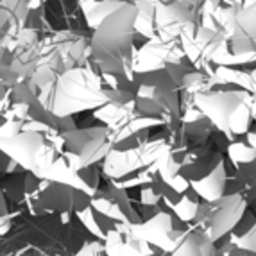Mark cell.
<instances>
[{
	"label": "cell",
	"instance_id": "1",
	"mask_svg": "<svg viewBox=\"0 0 256 256\" xmlns=\"http://www.w3.org/2000/svg\"><path fill=\"white\" fill-rule=\"evenodd\" d=\"M136 13V6L128 2L94 30V36L90 38V61L100 74L128 76L132 79V61L136 52L132 47V32Z\"/></svg>",
	"mask_w": 256,
	"mask_h": 256
},
{
	"label": "cell",
	"instance_id": "2",
	"mask_svg": "<svg viewBox=\"0 0 256 256\" xmlns=\"http://www.w3.org/2000/svg\"><path fill=\"white\" fill-rule=\"evenodd\" d=\"M110 98L106 95L102 76L95 70L92 61L84 66L66 70L58 77L54 90L52 115L56 118H68L74 113L98 110L106 106Z\"/></svg>",
	"mask_w": 256,
	"mask_h": 256
},
{
	"label": "cell",
	"instance_id": "3",
	"mask_svg": "<svg viewBox=\"0 0 256 256\" xmlns=\"http://www.w3.org/2000/svg\"><path fill=\"white\" fill-rule=\"evenodd\" d=\"M52 142L58 150V163L64 170L77 176L86 166L104 162L113 147L111 131L108 128L74 129L52 134Z\"/></svg>",
	"mask_w": 256,
	"mask_h": 256
},
{
	"label": "cell",
	"instance_id": "4",
	"mask_svg": "<svg viewBox=\"0 0 256 256\" xmlns=\"http://www.w3.org/2000/svg\"><path fill=\"white\" fill-rule=\"evenodd\" d=\"M181 176L188 181L194 192L201 197L202 202L214 204L226 196L230 186L228 154L214 146L196 162L183 166Z\"/></svg>",
	"mask_w": 256,
	"mask_h": 256
},
{
	"label": "cell",
	"instance_id": "5",
	"mask_svg": "<svg viewBox=\"0 0 256 256\" xmlns=\"http://www.w3.org/2000/svg\"><path fill=\"white\" fill-rule=\"evenodd\" d=\"M248 201L240 192H228L220 201L208 204L202 202L194 228L204 231L212 242H220L238 226V222L248 212Z\"/></svg>",
	"mask_w": 256,
	"mask_h": 256
},
{
	"label": "cell",
	"instance_id": "6",
	"mask_svg": "<svg viewBox=\"0 0 256 256\" xmlns=\"http://www.w3.org/2000/svg\"><path fill=\"white\" fill-rule=\"evenodd\" d=\"M90 206L97 214L104 215V217L113 220L115 224L136 226V224L144 222L142 215L138 214V210L132 206V201L128 196V190L116 188L108 178L106 183L98 186L97 194L94 197H90Z\"/></svg>",
	"mask_w": 256,
	"mask_h": 256
},
{
	"label": "cell",
	"instance_id": "7",
	"mask_svg": "<svg viewBox=\"0 0 256 256\" xmlns=\"http://www.w3.org/2000/svg\"><path fill=\"white\" fill-rule=\"evenodd\" d=\"M132 230L142 240H146L154 249L166 252V254H170L178 248L180 238L184 233V231L176 230L174 218H172L170 214H166L165 210H160L158 214H154L152 217L146 218L136 226H132Z\"/></svg>",
	"mask_w": 256,
	"mask_h": 256
},
{
	"label": "cell",
	"instance_id": "8",
	"mask_svg": "<svg viewBox=\"0 0 256 256\" xmlns=\"http://www.w3.org/2000/svg\"><path fill=\"white\" fill-rule=\"evenodd\" d=\"M106 256H152L160 252L134 233L131 224H115L104 238Z\"/></svg>",
	"mask_w": 256,
	"mask_h": 256
},
{
	"label": "cell",
	"instance_id": "9",
	"mask_svg": "<svg viewBox=\"0 0 256 256\" xmlns=\"http://www.w3.org/2000/svg\"><path fill=\"white\" fill-rule=\"evenodd\" d=\"M170 256H218L215 244L199 228H188Z\"/></svg>",
	"mask_w": 256,
	"mask_h": 256
},
{
	"label": "cell",
	"instance_id": "10",
	"mask_svg": "<svg viewBox=\"0 0 256 256\" xmlns=\"http://www.w3.org/2000/svg\"><path fill=\"white\" fill-rule=\"evenodd\" d=\"M228 244L240 251L256 254V215L252 210L246 212L238 226L228 235Z\"/></svg>",
	"mask_w": 256,
	"mask_h": 256
},
{
	"label": "cell",
	"instance_id": "11",
	"mask_svg": "<svg viewBox=\"0 0 256 256\" xmlns=\"http://www.w3.org/2000/svg\"><path fill=\"white\" fill-rule=\"evenodd\" d=\"M76 214H77V217H79V220L84 224V228H88V231H90L92 235H94L97 240H100V242H104L108 230L97 220V215H98L97 212H95V210L88 204V206H84V208L77 210Z\"/></svg>",
	"mask_w": 256,
	"mask_h": 256
},
{
	"label": "cell",
	"instance_id": "12",
	"mask_svg": "<svg viewBox=\"0 0 256 256\" xmlns=\"http://www.w3.org/2000/svg\"><path fill=\"white\" fill-rule=\"evenodd\" d=\"M76 256H106V251H104V242H88L84 244V248L79 249Z\"/></svg>",
	"mask_w": 256,
	"mask_h": 256
},
{
	"label": "cell",
	"instance_id": "13",
	"mask_svg": "<svg viewBox=\"0 0 256 256\" xmlns=\"http://www.w3.org/2000/svg\"><path fill=\"white\" fill-rule=\"evenodd\" d=\"M218 256H256V254H252V252L240 251V249L231 248L230 244H228V246H224V249H222V252H218Z\"/></svg>",
	"mask_w": 256,
	"mask_h": 256
},
{
	"label": "cell",
	"instance_id": "14",
	"mask_svg": "<svg viewBox=\"0 0 256 256\" xmlns=\"http://www.w3.org/2000/svg\"><path fill=\"white\" fill-rule=\"evenodd\" d=\"M152 256H170V254H166V252H160V254H152Z\"/></svg>",
	"mask_w": 256,
	"mask_h": 256
}]
</instances>
